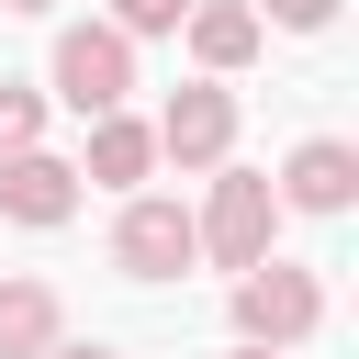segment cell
<instances>
[{"label": "cell", "instance_id": "8", "mask_svg": "<svg viewBox=\"0 0 359 359\" xmlns=\"http://www.w3.org/2000/svg\"><path fill=\"white\" fill-rule=\"evenodd\" d=\"M67 168H79V191H123V202H135V191L157 180L146 112H101V123H90V157H67Z\"/></svg>", "mask_w": 359, "mask_h": 359}, {"label": "cell", "instance_id": "11", "mask_svg": "<svg viewBox=\"0 0 359 359\" xmlns=\"http://www.w3.org/2000/svg\"><path fill=\"white\" fill-rule=\"evenodd\" d=\"M34 146H45V90L0 79V157H34Z\"/></svg>", "mask_w": 359, "mask_h": 359}, {"label": "cell", "instance_id": "15", "mask_svg": "<svg viewBox=\"0 0 359 359\" xmlns=\"http://www.w3.org/2000/svg\"><path fill=\"white\" fill-rule=\"evenodd\" d=\"M0 11H56V0H0Z\"/></svg>", "mask_w": 359, "mask_h": 359}, {"label": "cell", "instance_id": "3", "mask_svg": "<svg viewBox=\"0 0 359 359\" xmlns=\"http://www.w3.org/2000/svg\"><path fill=\"white\" fill-rule=\"evenodd\" d=\"M314 325H325V280H314L303 258H258V269L236 280V348H269V359H292Z\"/></svg>", "mask_w": 359, "mask_h": 359}, {"label": "cell", "instance_id": "5", "mask_svg": "<svg viewBox=\"0 0 359 359\" xmlns=\"http://www.w3.org/2000/svg\"><path fill=\"white\" fill-rule=\"evenodd\" d=\"M112 269H123V280H180V269H202V247H191V202L135 191V202L112 213Z\"/></svg>", "mask_w": 359, "mask_h": 359}, {"label": "cell", "instance_id": "4", "mask_svg": "<svg viewBox=\"0 0 359 359\" xmlns=\"http://www.w3.org/2000/svg\"><path fill=\"white\" fill-rule=\"evenodd\" d=\"M146 135H157L168 168H202V180H213V168L236 157V90H224V79H180V90L157 101Z\"/></svg>", "mask_w": 359, "mask_h": 359}, {"label": "cell", "instance_id": "14", "mask_svg": "<svg viewBox=\"0 0 359 359\" xmlns=\"http://www.w3.org/2000/svg\"><path fill=\"white\" fill-rule=\"evenodd\" d=\"M45 359H112V348H101V337H56Z\"/></svg>", "mask_w": 359, "mask_h": 359}, {"label": "cell", "instance_id": "13", "mask_svg": "<svg viewBox=\"0 0 359 359\" xmlns=\"http://www.w3.org/2000/svg\"><path fill=\"white\" fill-rule=\"evenodd\" d=\"M258 11V34H325L337 22V0H247Z\"/></svg>", "mask_w": 359, "mask_h": 359}, {"label": "cell", "instance_id": "12", "mask_svg": "<svg viewBox=\"0 0 359 359\" xmlns=\"http://www.w3.org/2000/svg\"><path fill=\"white\" fill-rule=\"evenodd\" d=\"M101 22H112L123 45H146V34H180V22H191V0H112Z\"/></svg>", "mask_w": 359, "mask_h": 359}, {"label": "cell", "instance_id": "7", "mask_svg": "<svg viewBox=\"0 0 359 359\" xmlns=\"http://www.w3.org/2000/svg\"><path fill=\"white\" fill-rule=\"evenodd\" d=\"M79 202H90V191H79V168H67L56 146H34V157H0V213H11V224L56 236V224H67Z\"/></svg>", "mask_w": 359, "mask_h": 359}, {"label": "cell", "instance_id": "6", "mask_svg": "<svg viewBox=\"0 0 359 359\" xmlns=\"http://www.w3.org/2000/svg\"><path fill=\"white\" fill-rule=\"evenodd\" d=\"M269 202H280V213H314V224H337V213L359 202V146H348V135H303V146L280 157Z\"/></svg>", "mask_w": 359, "mask_h": 359}, {"label": "cell", "instance_id": "9", "mask_svg": "<svg viewBox=\"0 0 359 359\" xmlns=\"http://www.w3.org/2000/svg\"><path fill=\"white\" fill-rule=\"evenodd\" d=\"M180 34H191V56H202V79H236V67L269 45L247 0H191V22H180Z\"/></svg>", "mask_w": 359, "mask_h": 359}, {"label": "cell", "instance_id": "1", "mask_svg": "<svg viewBox=\"0 0 359 359\" xmlns=\"http://www.w3.org/2000/svg\"><path fill=\"white\" fill-rule=\"evenodd\" d=\"M45 101H67L79 123H101V112H123L135 101V45L90 11V22H56V45H45Z\"/></svg>", "mask_w": 359, "mask_h": 359}, {"label": "cell", "instance_id": "16", "mask_svg": "<svg viewBox=\"0 0 359 359\" xmlns=\"http://www.w3.org/2000/svg\"><path fill=\"white\" fill-rule=\"evenodd\" d=\"M224 359H269V348H224Z\"/></svg>", "mask_w": 359, "mask_h": 359}, {"label": "cell", "instance_id": "2", "mask_svg": "<svg viewBox=\"0 0 359 359\" xmlns=\"http://www.w3.org/2000/svg\"><path fill=\"white\" fill-rule=\"evenodd\" d=\"M269 236H280L269 168H236V157H224V168H213V191H202V213H191V247H202L213 269H236V280H247L258 258H280Z\"/></svg>", "mask_w": 359, "mask_h": 359}, {"label": "cell", "instance_id": "10", "mask_svg": "<svg viewBox=\"0 0 359 359\" xmlns=\"http://www.w3.org/2000/svg\"><path fill=\"white\" fill-rule=\"evenodd\" d=\"M67 337V303H56V280H0V359H45Z\"/></svg>", "mask_w": 359, "mask_h": 359}]
</instances>
